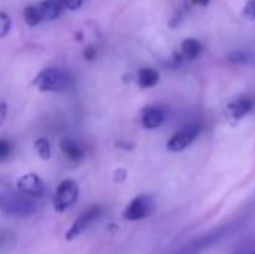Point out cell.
Segmentation results:
<instances>
[{
	"label": "cell",
	"instance_id": "obj_2",
	"mask_svg": "<svg viewBox=\"0 0 255 254\" xmlns=\"http://www.w3.org/2000/svg\"><path fill=\"white\" fill-rule=\"evenodd\" d=\"M72 84V78L67 72L57 67H48L40 70L33 79V85L40 91H61Z\"/></svg>",
	"mask_w": 255,
	"mask_h": 254
},
{
	"label": "cell",
	"instance_id": "obj_10",
	"mask_svg": "<svg viewBox=\"0 0 255 254\" xmlns=\"http://www.w3.org/2000/svg\"><path fill=\"white\" fill-rule=\"evenodd\" d=\"M164 121V112L157 108V106H146L143 108L142 114H140V123L145 129L152 130L157 129L163 124Z\"/></svg>",
	"mask_w": 255,
	"mask_h": 254
},
{
	"label": "cell",
	"instance_id": "obj_15",
	"mask_svg": "<svg viewBox=\"0 0 255 254\" xmlns=\"http://www.w3.org/2000/svg\"><path fill=\"white\" fill-rule=\"evenodd\" d=\"M22 16H24L25 24L30 25V27L37 25V24L43 19L42 12H40V7L36 6V4H28V6H25V7H24V12H22Z\"/></svg>",
	"mask_w": 255,
	"mask_h": 254
},
{
	"label": "cell",
	"instance_id": "obj_1",
	"mask_svg": "<svg viewBox=\"0 0 255 254\" xmlns=\"http://www.w3.org/2000/svg\"><path fill=\"white\" fill-rule=\"evenodd\" d=\"M0 211L10 217H30L36 213V205L31 198L0 177Z\"/></svg>",
	"mask_w": 255,
	"mask_h": 254
},
{
	"label": "cell",
	"instance_id": "obj_13",
	"mask_svg": "<svg viewBox=\"0 0 255 254\" xmlns=\"http://www.w3.org/2000/svg\"><path fill=\"white\" fill-rule=\"evenodd\" d=\"M160 81V73L152 67H143L137 72V84L142 88H152Z\"/></svg>",
	"mask_w": 255,
	"mask_h": 254
},
{
	"label": "cell",
	"instance_id": "obj_19",
	"mask_svg": "<svg viewBox=\"0 0 255 254\" xmlns=\"http://www.w3.org/2000/svg\"><path fill=\"white\" fill-rule=\"evenodd\" d=\"M242 15L247 19H255V0H248L245 7L242 9Z\"/></svg>",
	"mask_w": 255,
	"mask_h": 254
},
{
	"label": "cell",
	"instance_id": "obj_22",
	"mask_svg": "<svg viewBox=\"0 0 255 254\" xmlns=\"http://www.w3.org/2000/svg\"><path fill=\"white\" fill-rule=\"evenodd\" d=\"M126 178H127V171H126V169L120 168V169H117V171L114 172V181H115V183H123Z\"/></svg>",
	"mask_w": 255,
	"mask_h": 254
},
{
	"label": "cell",
	"instance_id": "obj_18",
	"mask_svg": "<svg viewBox=\"0 0 255 254\" xmlns=\"http://www.w3.org/2000/svg\"><path fill=\"white\" fill-rule=\"evenodd\" d=\"M12 28V19L6 12H0V39L7 36Z\"/></svg>",
	"mask_w": 255,
	"mask_h": 254
},
{
	"label": "cell",
	"instance_id": "obj_25",
	"mask_svg": "<svg viewBox=\"0 0 255 254\" xmlns=\"http://www.w3.org/2000/svg\"><path fill=\"white\" fill-rule=\"evenodd\" d=\"M188 1L193 4H197V6H208L211 0H188Z\"/></svg>",
	"mask_w": 255,
	"mask_h": 254
},
{
	"label": "cell",
	"instance_id": "obj_5",
	"mask_svg": "<svg viewBox=\"0 0 255 254\" xmlns=\"http://www.w3.org/2000/svg\"><path fill=\"white\" fill-rule=\"evenodd\" d=\"M200 129H202V126H200L199 121H191V123L185 124L182 129H179L167 141V150L172 151V153L184 151L185 148H188L196 141V138L200 133Z\"/></svg>",
	"mask_w": 255,
	"mask_h": 254
},
{
	"label": "cell",
	"instance_id": "obj_8",
	"mask_svg": "<svg viewBox=\"0 0 255 254\" xmlns=\"http://www.w3.org/2000/svg\"><path fill=\"white\" fill-rule=\"evenodd\" d=\"M16 189L27 198L37 199L45 193V183L37 174H25L16 183Z\"/></svg>",
	"mask_w": 255,
	"mask_h": 254
},
{
	"label": "cell",
	"instance_id": "obj_4",
	"mask_svg": "<svg viewBox=\"0 0 255 254\" xmlns=\"http://www.w3.org/2000/svg\"><path fill=\"white\" fill-rule=\"evenodd\" d=\"M79 196V187L73 180H64L55 190L52 204L57 213H64L75 205Z\"/></svg>",
	"mask_w": 255,
	"mask_h": 254
},
{
	"label": "cell",
	"instance_id": "obj_11",
	"mask_svg": "<svg viewBox=\"0 0 255 254\" xmlns=\"http://www.w3.org/2000/svg\"><path fill=\"white\" fill-rule=\"evenodd\" d=\"M60 148L70 162H81L84 159V150L70 138H63L60 141Z\"/></svg>",
	"mask_w": 255,
	"mask_h": 254
},
{
	"label": "cell",
	"instance_id": "obj_17",
	"mask_svg": "<svg viewBox=\"0 0 255 254\" xmlns=\"http://www.w3.org/2000/svg\"><path fill=\"white\" fill-rule=\"evenodd\" d=\"M12 151H13L12 142L6 138H0V163L9 160L12 156Z\"/></svg>",
	"mask_w": 255,
	"mask_h": 254
},
{
	"label": "cell",
	"instance_id": "obj_12",
	"mask_svg": "<svg viewBox=\"0 0 255 254\" xmlns=\"http://www.w3.org/2000/svg\"><path fill=\"white\" fill-rule=\"evenodd\" d=\"M39 7H40L43 19L52 21V19H57L61 15L63 3H61V0H43L39 4Z\"/></svg>",
	"mask_w": 255,
	"mask_h": 254
},
{
	"label": "cell",
	"instance_id": "obj_9",
	"mask_svg": "<svg viewBox=\"0 0 255 254\" xmlns=\"http://www.w3.org/2000/svg\"><path fill=\"white\" fill-rule=\"evenodd\" d=\"M254 108V100L248 96H242L230 102L226 108V117L230 121H239L245 118Z\"/></svg>",
	"mask_w": 255,
	"mask_h": 254
},
{
	"label": "cell",
	"instance_id": "obj_23",
	"mask_svg": "<svg viewBox=\"0 0 255 254\" xmlns=\"http://www.w3.org/2000/svg\"><path fill=\"white\" fill-rule=\"evenodd\" d=\"M6 115H7V105L4 102H0V126L4 123Z\"/></svg>",
	"mask_w": 255,
	"mask_h": 254
},
{
	"label": "cell",
	"instance_id": "obj_6",
	"mask_svg": "<svg viewBox=\"0 0 255 254\" xmlns=\"http://www.w3.org/2000/svg\"><path fill=\"white\" fill-rule=\"evenodd\" d=\"M154 199L149 195H139L136 196L124 210L123 217L128 222H137V220H143L148 216H151L154 213Z\"/></svg>",
	"mask_w": 255,
	"mask_h": 254
},
{
	"label": "cell",
	"instance_id": "obj_21",
	"mask_svg": "<svg viewBox=\"0 0 255 254\" xmlns=\"http://www.w3.org/2000/svg\"><path fill=\"white\" fill-rule=\"evenodd\" d=\"M61 3L64 7H67L70 10H78L82 6L84 0H61Z\"/></svg>",
	"mask_w": 255,
	"mask_h": 254
},
{
	"label": "cell",
	"instance_id": "obj_26",
	"mask_svg": "<svg viewBox=\"0 0 255 254\" xmlns=\"http://www.w3.org/2000/svg\"><path fill=\"white\" fill-rule=\"evenodd\" d=\"M251 254H255V252H254V253H251Z\"/></svg>",
	"mask_w": 255,
	"mask_h": 254
},
{
	"label": "cell",
	"instance_id": "obj_3",
	"mask_svg": "<svg viewBox=\"0 0 255 254\" xmlns=\"http://www.w3.org/2000/svg\"><path fill=\"white\" fill-rule=\"evenodd\" d=\"M232 231H233L232 225L220 228V229H215V231H212L209 234H205V235L196 238L194 241H191L187 246L181 247L179 250H176L173 254H200L202 252H205L206 249H211L214 244H217L224 237H227Z\"/></svg>",
	"mask_w": 255,
	"mask_h": 254
},
{
	"label": "cell",
	"instance_id": "obj_24",
	"mask_svg": "<svg viewBox=\"0 0 255 254\" xmlns=\"http://www.w3.org/2000/svg\"><path fill=\"white\" fill-rule=\"evenodd\" d=\"M10 240H12V238H10V234H0V247L9 244Z\"/></svg>",
	"mask_w": 255,
	"mask_h": 254
},
{
	"label": "cell",
	"instance_id": "obj_16",
	"mask_svg": "<svg viewBox=\"0 0 255 254\" xmlns=\"http://www.w3.org/2000/svg\"><path fill=\"white\" fill-rule=\"evenodd\" d=\"M34 150L42 160L51 159V144L46 138H39L34 141Z\"/></svg>",
	"mask_w": 255,
	"mask_h": 254
},
{
	"label": "cell",
	"instance_id": "obj_7",
	"mask_svg": "<svg viewBox=\"0 0 255 254\" xmlns=\"http://www.w3.org/2000/svg\"><path fill=\"white\" fill-rule=\"evenodd\" d=\"M103 214V208L100 205H93L88 210H85L69 228V231L66 232V240L72 241L75 238H78L81 234H84L90 226H93V223H96L100 216Z\"/></svg>",
	"mask_w": 255,
	"mask_h": 254
},
{
	"label": "cell",
	"instance_id": "obj_14",
	"mask_svg": "<svg viewBox=\"0 0 255 254\" xmlns=\"http://www.w3.org/2000/svg\"><path fill=\"white\" fill-rule=\"evenodd\" d=\"M181 51H182V55L184 58L187 60H194L200 55L202 52V45L199 40L196 39H185L181 45Z\"/></svg>",
	"mask_w": 255,
	"mask_h": 254
},
{
	"label": "cell",
	"instance_id": "obj_20",
	"mask_svg": "<svg viewBox=\"0 0 255 254\" xmlns=\"http://www.w3.org/2000/svg\"><path fill=\"white\" fill-rule=\"evenodd\" d=\"M82 55H84V58H85L87 61H93V60L97 57V48L93 46V45H90V46H87V48L84 49Z\"/></svg>",
	"mask_w": 255,
	"mask_h": 254
}]
</instances>
